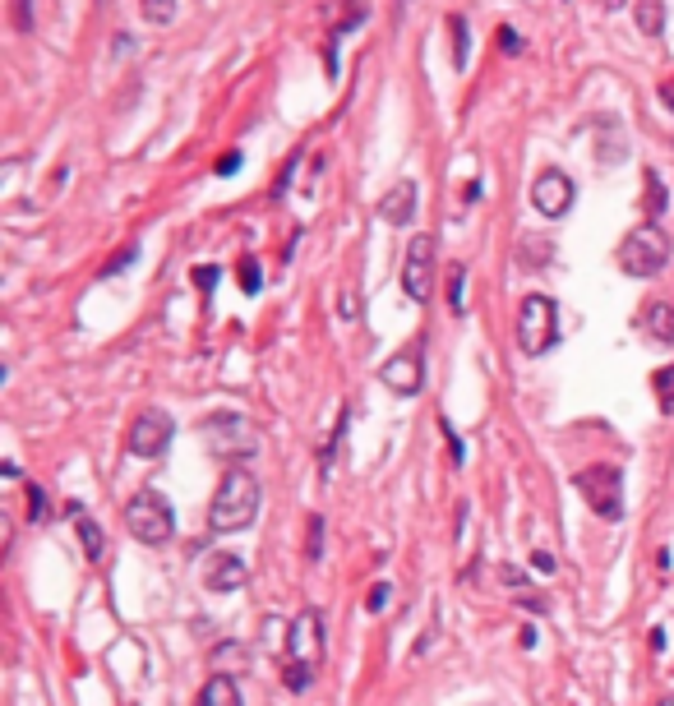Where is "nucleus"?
Returning <instances> with one entry per match:
<instances>
[{
	"label": "nucleus",
	"mask_w": 674,
	"mask_h": 706,
	"mask_svg": "<svg viewBox=\"0 0 674 706\" xmlns=\"http://www.w3.org/2000/svg\"><path fill=\"white\" fill-rule=\"evenodd\" d=\"M259 503H264V490H259L254 471L231 467L227 476H222V485H217L213 503H208V527L222 531V536L245 531L254 517H259Z\"/></svg>",
	"instance_id": "f257e3e1"
},
{
	"label": "nucleus",
	"mask_w": 674,
	"mask_h": 706,
	"mask_svg": "<svg viewBox=\"0 0 674 706\" xmlns=\"http://www.w3.org/2000/svg\"><path fill=\"white\" fill-rule=\"evenodd\" d=\"M287 688L291 693H305L319 674V660H324V619L319 610H301L287 628Z\"/></svg>",
	"instance_id": "f03ea898"
},
{
	"label": "nucleus",
	"mask_w": 674,
	"mask_h": 706,
	"mask_svg": "<svg viewBox=\"0 0 674 706\" xmlns=\"http://www.w3.org/2000/svg\"><path fill=\"white\" fill-rule=\"evenodd\" d=\"M670 236H665L656 222H642V227H633L624 236V245H619V268H624L628 277H656L665 264H670Z\"/></svg>",
	"instance_id": "7ed1b4c3"
},
{
	"label": "nucleus",
	"mask_w": 674,
	"mask_h": 706,
	"mask_svg": "<svg viewBox=\"0 0 674 706\" xmlns=\"http://www.w3.org/2000/svg\"><path fill=\"white\" fill-rule=\"evenodd\" d=\"M125 531H130L139 545H167L171 531H176V513L171 503L157 490H139L125 508Z\"/></svg>",
	"instance_id": "20e7f679"
},
{
	"label": "nucleus",
	"mask_w": 674,
	"mask_h": 706,
	"mask_svg": "<svg viewBox=\"0 0 674 706\" xmlns=\"http://www.w3.org/2000/svg\"><path fill=\"white\" fill-rule=\"evenodd\" d=\"M204 439L217 457H227V462H250L259 453V430H254L250 420L241 411H217V416L204 420Z\"/></svg>",
	"instance_id": "39448f33"
},
{
	"label": "nucleus",
	"mask_w": 674,
	"mask_h": 706,
	"mask_svg": "<svg viewBox=\"0 0 674 706\" xmlns=\"http://www.w3.org/2000/svg\"><path fill=\"white\" fill-rule=\"evenodd\" d=\"M578 490L601 522H619L624 517V471L614 462H596V467L578 471Z\"/></svg>",
	"instance_id": "423d86ee"
},
{
	"label": "nucleus",
	"mask_w": 674,
	"mask_h": 706,
	"mask_svg": "<svg viewBox=\"0 0 674 706\" xmlns=\"http://www.w3.org/2000/svg\"><path fill=\"white\" fill-rule=\"evenodd\" d=\"M559 342V310L550 296H527L518 305V347L527 356H545Z\"/></svg>",
	"instance_id": "0eeeda50"
},
{
	"label": "nucleus",
	"mask_w": 674,
	"mask_h": 706,
	"mask_svg": "<svg viewBox=\"0 0 674 706\" xmlns=\"http://www.w3.org/2000/svg\"><path fill=\"white\" fill-rule=\"evenodd\" d=\"M171 439H176V420H171L162 407H148L144 416L130 425V439L125 443H130L134 457H148V462H153V457H162L171 448Z\"/></svg>",
	"instance_id": "6e6552de"
},
{
	"label": "nucleus",
	"mask_w": 674,
	"mask_h": 706,
	"mask_svg": "<svg viewBox=\"0 0 674 706\" xmlns=\"http://www.w3.org/2000/svg\"><path fill=\"white\" fill-rule=\"evenodd\" d=\"M402 291L416 305H425L434 291V240L430 236H411L407 259H402Z\"/></svg>",
	"instance_id": "1a4fd4ad"
},
{
	"label": "nucleus",
	"mask_w": 674,
	"mask_h": 706,
	"mask_svg": "<svg viewBox=\"0 0 674 706\" xmlns=\"http://www.w3.org/2000/svg\"><path fill=\"white\" fill-rule=\"evenodd\" d=\"M573 180L564 176L559 167H550V171H541V176L531 180V208L541 217H564L568 208H573Z\"/></svg>",
	"instance_id": "9d476101"
},
{
	"label": "nucleus",
	"mask_w": 674,
	"mask_h": 706,
	"mask_svg": "<svg viewBox=\"0 0 674 706\" xmlns=\"http://www.w3.org/2000/svg\"><path fill=\"white\" fill-rule=\"evenodd\" d=\"M379 379H384V388H393L398 397L421 393V383H425L421 347H407V351H398V356H388V360H384V370H379Z\"/></svg>",
	"instance_id": "9b49d317"
},
{
	"label": "nucleus",
	"mask_w": 674,
	"mask_h": 706,
	"mask_svg": "<svg viewBox=\"0 0 674 706\" xmlns=\"http://www.w3.org/2000/svg\"><path fill=\"white\" fill-rule=\"evenodd\" d=\"M245 582H250V573H245V563L236 554H208V563H204L208 591H241Z\"/></svg>",
	"instance_id": "f8f14e48"
},
{
	"label": "nucleus",
	"mask_w": 674,
	"mask_h": 706,
	"mask_svg": "<svg viewBox=\"0 0 674 706\" xmlns=\"http://www.w3.org/2000/svg\"><path fill=\"white\" fill-rule=\"evenodd\" d=\"M379 217H384L388 227H407L411 217H416V185H411V180H398V185L379 199Z\"/></svg>",
	"instance_id": "ddd939ff"
},
{
	"label": "nucleus",
	"mask_w": 674,
	"mask_h": 706,
	"mask_svg": "<svg viewBox=\"0 0 674 706\" xmlns=\"http://www.w3.org/2000/svg\"><path fill=\"white\" fill-rule=\"evenodd\" d=\"M642 333H647L656 347H674V305L651 300L647 310H642Z\"/></svg>",
	"instance_id": "4468645a"
},
{
	"label": "nucleus",
	"mask_w": 674,
	"mask_h": 706,
	"mask_svg": "<svg viewBox=\"0 0 674 706\" xmlns=\"http://www.w3.org/2000/svg\"><path fill=\"white\" fill-rule=\"evenodd\" d=\"M74 513V531H79V545H84L88 563H102V554H107V536H102V527H97L88 513H79V503H70Z\"/></svg>",
	"instance_id": "2eb2a0df"
},
{
	"label": "nucleus",
	"mask_w": 674,
	"mask_h": 706,
	"mask_svg": "<svg viewBox=\"0 0 674 706\" xmlns=\"http://www.w3.org/2000/svg\"><path fill=\"white\" fill-rule=\"evenodd\" d=\"M194 706H241V688H236V679H231V674H213V679L199 688Z\"/></svg>",
	"instance_id": "dca6fc26"
},
{
	"label": "nucleus",
	"mask_w": 674,
	"mask_h": 706,
	"mask_svg": "<svg viewBox=\"0 0 674 706\" xmlns=\"http://www.w3.org/2000/svg\"><path fill=\"white\" fill-rule=\"evenodd\" d=\"M633 19H638V28L647 37H656L665 28V5L661 0H638V5H633Z\"/></svg>",
	"instance_id": "f3484780"
},
{
	"label": "nucleus",
	"mask_w": 674,
	"mask_h": 706,
	"mask_svg": "<svg viewBox=\"0 0 674 706\" xmlns=\"http://www.w3.org/2000/svg\"><path fill=\"white\" fill-rule=\"evenodd\" d=\"M448 305H453V314L467 310V268L462 264L448 268Z\"/></svg>",
	"instance_id": "a211bd4d"
},
{
	"label": "nucleus",
	"mask_w": 674,
	"mask_h": 706,
	"mask_svg": "<svg viewBox=\"0 0 674 706\" xmlns=\"http://www.w3.org/2000/svg\"><path fill=\"white\" fill-rule=\"evenodd\" d=\"M448 28H453V65H467V42H471V33H467V19H462V14H453V19H448Z\"/></svg>",
	"instance_id": "6ab92c4d"
},
{
	"label": "nucleus",
	"mask_w": 674,
	"mask_h": 706,
	"mask_svg": "<svg viewBox=\"0 0 674 706\" xmlns=\"http://www.w3.org/2000/svg\"><path fill=\"white\" fill-rule=\"evenodd\" d=\"M139 14H144L148 24H171V14H176V0H139Z\"/></svg>",
	"instance_id": "aec40b11"
},
{
	"label": "nucleus",
	"mask_w": 674,
	"mask_h": 706,
	"mask_svg": "<svg viewBox=\"0 0 674 706\" xmlns=\"http://www.w3.org/2000/svg\"><path fill=\"white\" fill-rule=\"evenodd\" d=\"M656 397H661V411H665V416H674V365L656 370Z\"/></svg>",
	"instance_id": "412c9836"
},
{
	"label": "nucleus",
	"mask_w": 674,
	"mask_h": 706,
	"mask_svg": "<svg viewBox=\"0 0 674 706\" xmlns=\"http://www.w3.org/2000/svg\"><path fill=\"white\" fill-rule=\"evenodd\" d=\"M665 213V190H661V176L656 171H647V222H656V217Z\"/></svg>",
	"instance_id": "4be33fe9"
},
{
	"label": "nucleus",
	"mask_w": 674,
	"mask_h": 706,
	"mask_svg": "<svg viewBox=\"0 0 674 706\" xmlns=\"http://www.w3.org/2000/svg\"><path fill=\"white\" fill-rule=\"evenodd\" d=\"M51 508H47V490H37V485H28V522H47Z\"/></svg>",
	"instance_id": "5701e85b"
},
{
	"label": "nucleus",
	"mask_w": 674,
	"mask_h": 706,
	"mask_svg": "<svg viewBox=\"0 0 674 706\" xmlns=\"http://www.w3.org/2000/svg\"><path fill=\"white\" fill-rule=\"evenodd\" d=\"M324 554V517H310V545H305V559H319Z\"/></svg>",
	"instance_id": "b1692460"
},
{
	"label": "nucleus",
	"mask_w": 674,
	"mask_h": 706,
	"mask_svg": "<svg viewBox=\"0 0 674 706\" xmlns=\"http://www.w3.org/2000/svg\"><path fill=\"white\" fill-rule=\"evenodd\" d=\"M241 291L245 296L259 291V264H254V259H241Z\"/></svg>",
	"instance_id": "393cba45"
},
{
	"label": "nucleus",
	"mask_w": 674,
	"mask_h": 706,
	"mask_svg": "<svg viewBox=\"0 0 674 706\" xmlns=\"http://www.w3.org/2000/svg\"><path fill=\"white\" fill-rule=\"evenodd\" d=\"M14 28H19V33L33 28V10H28V0H14Z\"/></svg>",
	"instance_id": "a878e982"
},
{
	"label": "nucleus",
	"mask_w": 674,
	"mask_h": 706,
	"mask_svg": "<svg viewBox=\"0 0 674 706\" xmlns=\"http://www.w3.org/2000/svg\"><path fill=\"white\" fill-rule=\"evenodd\" d=\"M194 282H199V287H204V291H213V282H217V268H194Z\"/></svg>",
	"instance_id": "bb28decb"
},
{
	"label": "nucleus",
	"mask_w": 674,
	"mask_h": 706,
	"mask_svg": "<svg viewBox=\"0 0 674 706\" xmlns=\"http://www.w3.org/2000/svg\"><path fill=\"white\" fill-rule=\"evenodd\" d=\"M241 167V153H227V157H217V176H231V171Z\"/></svg>",
	"instance_id": "cd10ccee"
},
{
	"label": "nucleus",
	"mask_w": 674,
	"mask_h": 706,
	"mask_svg": "<svg viewBox=\"0 0 674 706\" xmlns=\"http://www.w3.org/2000/svg\"><path fill=\"white\" fill-rule=\"evenodd\" d=\"M388 605V582H379V587L370 591V610H384Z\"/></svg>",
	"instance_id": "c85d7f7f"
},
{
	"label": "nucleus",
	"mask_w": 674,
	"mask_h": 706,
	"mask_svg": "<svg viewBox=\"0 0 674 706\" xmlns=\"http://www.w3.org/2000/svg\"><path fill=\"white\" fill-rule=\"evenodd\" d=\"M499 42H504V51H522V37H513V33H508V28H504V33H499Z\"/></svg>",
	"instance_id": "c756f323"
},
{
	"label": "nucleus",
	"mask_w": 674,
	"mask_h": 706,
	"mask_svg": "<svg viewBox=\"0 0 674 706\" xmlns=\"http://www.w3.org/2000/svg\"><path fill=\"white\" fill-rule=\"evenodd\" d=\"M342 314H347V319H356V296H351V291H342Z\"/></svg>",
	"instance_id": "7c9ffc66"
},
{
	"label": "nucleus",
	"mask_w": 674,
	"mask_h": 706,
	"mask_svg": "<svg viewBox=\"0 0 674 706\" xmlns=\"http://www.w3.org/2000/svg\"><path fill=\"white\" fill-rule=\"evenodd\" d=\"M656 706H674V693H670V697H661V702H656Z\"/></svg>",
	"instance_id": "2f4dec72"
}]
</instances>
